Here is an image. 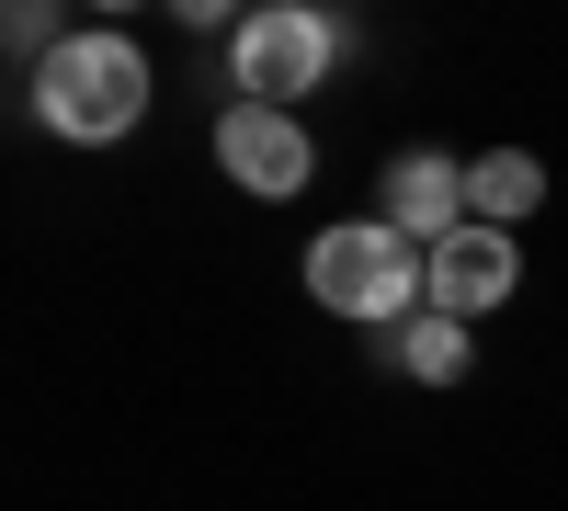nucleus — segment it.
I'll use <instances>...</instances> for the list:
<instances>
[{
	"instance_id": "obj_6",
	"label": "nucleus",
	"mask_w": 568,
	"mask_h": 511,
	"mask_svg": "<svg viewBox=\"0 0 568 511\" xmlns=\"http://www.w3.org/2000/svg\"><path fill=\"white\" fill-rule=\"evenodd\" d=\"M511 296H524V239H511V227H455V239L433 251V307L444 318L478 330V318L511 307Z\"/></svg>"
},
{
	"instance_id": "obj_1",
	"label": "nucleus",
	"mask_w": 568,
	"mask_h": 511,
	"mask_svg": "<svg viewBox=\"0 0 568 511\" xmlns=\"http://www.w3.org/2000/svg\"><path fill=\"white\" fill-rule=\"evenodd\" d=\"M23 103H34V125H45V136H69V149H125V136L149 125L160 80H149V45H136V34L80 23L58 58L23 80Z\"/></svg>"
},
{
	"instance_id": "obj_5",
	"label": "nucleus",
	"mask_w": 568,
	"mask_h": 511,
	"mask_svg": "<svg viewBox=\"0 0 568 511\" xmlns=\"http://www.w3.org/2000/svg\"><path fill=\"white\" fill-rule=\"evenodd\" d=\"M375 216H387L409 251H444L455 227H478V216H466V160L455 149H398L387 182H375Z\"/></svg>"
},
{
	"instance_id": "obj_3",
	"label": "nucleus",
	"mask_w": 568,
	"mask_h": 511,
	"mask_svg": "<svg viewBox=\"0 0 568 511\" xmlns=\"http://www.w3.org/2000/svg\"><path fill=\"white\" fill-rule=\"evenodd\" d=\"M342 58H353V34L329 12H307V0H262V12H240V34H227V103L296 114L307 91H329Z\"/></svg>"
},
{
	"instance_id": "obj_8",
	"label": "nucleus",
	"mask_w": 568,
	"mask_h": 511,
	"mask_svg": "<svg viewBox=\"0 0 568 511\" xmlns=\"http://www.w3.org/2000/svg\"><path fill=\"white\" fill-rule=\"evenodd\" d=\"M387 364H398L409 387H455V376H466V364H478V352H466V318H444V307H420L409 330H387Z\"/></svg>"
},
{
	"instance_id": "obj_7",
	"label": "nucleus",
	"mask_w": 568,
	"mask_h": 511,
	"mask_svg": "<svg viewBox=\"0 0 568 511\" xmlns=\"http://www.w3.org/2000/svg\"><path fill=\"white\" fill-rule=\"evenodd\" d=\"M535 205H546V160H535V149L466 160V216H478V227H524Z\"/></svg>"
},
{
	"instance_id": "obj_4",
	"label": "nucleus",
	"mask_w": 568,
	"mask_h": 511,
	"mask_svg": "<svg viewBox=\"0 0 568 511\" xmlns=\"http://www.w3.org/2000/svg\"><path fill=\"white\" fill-rule=\"evenodd\" d=\"M216 171L240 182L251 205H296V194H307V171H318L307 114H273V103H216Z\"/></svg>"
},
{
	"instance_id": "obj_2",
	"label": "nucleus",
	"mask_w": 568,
	"mask_h": 511,
	"mask_svg": "<svg viewBox=\"0 0 568 511\" xmlns=\"http://www.w3.org/2000/svg\"><path fill=\"white\" fill-rule=\"evenodd\" d=\"M307 296L353 330H409L433 307V251H409L387 216H342L307 239Z\"/></svg>"
}]
</instances>
